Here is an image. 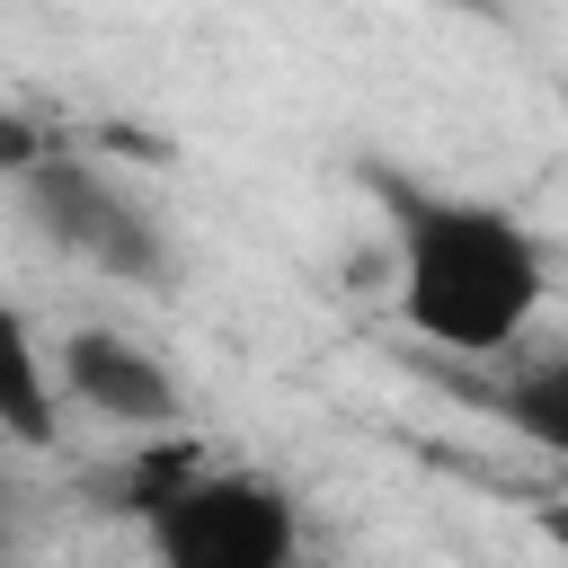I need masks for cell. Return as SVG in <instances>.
<instances>
[{"label":"cell","instance_id":"obj_1","mask_svg":"<svg viewBox=\"0 0 568 568\" xmlns=\"http://www.w3.org/2000/svg\"><path fill=\"white\" fill-rule=\"evenodd\" d=\"M382 222H390V275H399V320L444 346V355H515L524 328L550 302V257L541 240L479 204V195H444L426 178L399 169H364Z\"/></svg>","mask_w":568,"mask_h":568},{"label":"cell","instance_id":"obj_2","mask_svg":"<svg viewBox=\"0 0 568 568\" xmlns=\"http://www.w3.org/2000/svg\"><path fill=\"white\" fill-rule=\"evenodd\" d=\"M124 506L142 515L160 568H302V506L266 470L204 462L195 444L151 453Z\"/></svg>","mask_w":568,"mask_h":568},{"label":"cell","instance_id":"obj_3","mask_svg":"<svg viewBox=\"0 0 568 568\" xmlns=\"http://www.w3.org/2000/svg\"><path fill=\"white\" fill-rule=\"evenodd\" d=\"M9 195H18V213H27V231L44 240V248H62L71 266H89V275H115V284H151V293H169V275H178V248H169V222L106 169V160H89V151H71V142H53L36 169H18L9 178Z\"/></svg>","mask_w":568,"mask_h":568},{"label":"cell","instance_id":"obj_4","mask_svg":"<svg viewBox=\"0 0 568 568\" xmlns=\"http://www.w3.org/2000/svg\"><path fill=\"white\" fill-rule=\"evenodd\" d=\"M53 390L62 399H80L89 417H106V426H133V435H160V426H178V382H169V364L142 346V337H124V328H71L62 346H53Z\"/></svg>","mask_w":568,"mask_h":568},{"label":"cell","instance_id":"obj_5","mask_svg":"<svg viewBox=\"0 0 568 568\" xmlns=\"http://www.w3.org/2000/svg\"><path fill=\"white\" fill-rule=\"evenodd\" d=\"M0 435L9 444H53L62 435V390H53V355L36 346L27 311L0 302Z\"/></svg>","mask_w":568,"mask_h":568},{"label":"cell","instance_id":"obj_6","mask_svg":"<svg viewBox=\"0 0 568 568\" xmlns=\"http://www.w3.org/2000/svg\"><path fill=\"white\" fill-rule=\"evenodd\" d=\"M479 399H488V417H497V426H515L532 453L568 462V346L524 355V364H515V373H497Z\"/></svg>","mask_w":568,"mask_h":568},{"label":"cell","instance_id":"obj_7","mask_svg":"<svg viewBox=\"0 0 568 568\" xmlns=\"http://www.w3.org/2000/svg\"><path fill=\"white\" fill-rule=\"evenodd\" d=\"M541 532H550V550L568 559V497H550V506H541Z\"/></svg>","mask_w":568,"mask_h":568},{"label":"cell","instance_id":"obj_8","mask_svg":"<svg viewBox=\"0 0 568 568\" xmlns=\"http://www.w3.org/2000/svg\"><path fill=\"white\" fill-rule=\"evenodd\" d=\"M0 568H27V559H9V550H0Z\"/></svg>","mask_w":568,"mask_h":568}]
</instances>
